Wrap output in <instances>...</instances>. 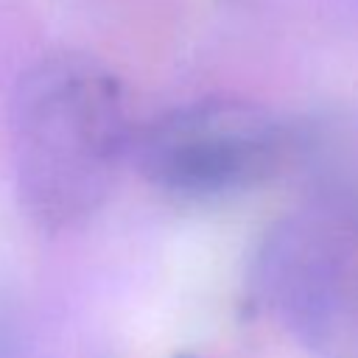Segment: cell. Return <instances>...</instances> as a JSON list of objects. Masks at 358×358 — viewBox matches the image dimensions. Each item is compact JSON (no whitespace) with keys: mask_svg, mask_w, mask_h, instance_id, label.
Masks as SVG:
<instances>
[{"mask_svg":"<svg viewBox=\"0 0 358 358\" xmlns=\"http://www.w3.org/2000/svg\"><path fill=\"white\" fill-rule=\"evenodd\" d=\"M285 131L249 101L207 98L173 106L131 134L140 173L162 193L224 199L263 185L280 165Z\"/></svg>","mask_w":358,"mask_h":358,"instance_id":"obj_3","label":"cell"},{"mask_svg":"<svg viewBox=\"0 0 358 358\" xmlns=\"http://www.w3.org/2000/svg\"><path fill=\"white\" fill-rule=\"evenodd\" d=\"M263 305L316 358H358V201L296 210L263 241Z\"/></svg>","mask_w":358,"mask_h":358,"instance_id":"obj_2","label":"cell"},{"mask_svg":"<svg viewBox=\"0 0 358 358\" xmlns=\"http://www.w3.org/2000/svg\"><path fill=\"white\" fill-rule=\"evenodd\" d=\"M0 358H28L22 330L6 302H0Z\"/></svg>","mask_w":358,"mask_h":358,"instance_id":"obj_4","label":"cell"},{"mask_svg":"<svg viewBox=\"0 0 358 358\" xmlns=\"http://www.w3.org/2000/svg\"><path fill=\"white\" fill-rule=\"evenodd\" d=\"M8 131L20 204L45 229L92 215L131 151L115 76L78 53L45 56L20 76Z\"/></svg>","mask_w":358,"mask_h":358,"instance_id":"obj_1","label":"cell"}]
</instances>
